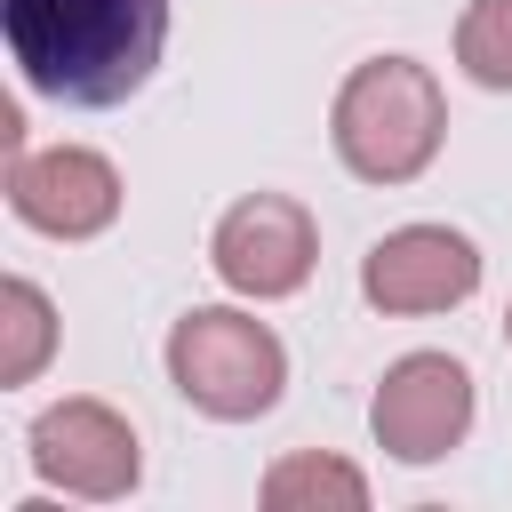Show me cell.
<instances>
[{"mask_svg":"<svg viewBox=\"0 0 512 512\" xmlns=\"http://www.w3.org/2000/svg\"><path fill=\"white\" fill-rule=\"evenodd\" d=\"M0 32L24 88L104 112L152 80L168 48V0H0Z\"/></svg>","mask_w":512,"mask_h":512,"instance_id":"cell-1","label":"cell"},{"mask_svg":"<svg viewBox=\"0 0 512 512\" xmlns=\"http://www.w3.org/2000/svg\"><path fill=\"white\" fill-rule=\"evenodd\" d=\"M328 136H336V160L360 176V184H416L448 136V104H440V80L416 64V56H368L352 64V80L336 88V112H328Z\"/></svg>","mask_w":512,"mask_h":512,"instance_id":"cell-2","label":"cell"},{"mask_svg":"<svg viewBox=\"0 0 512 512\" xmlns=\"http://www.w3.org/2000/svg\"><path fill=\"white\" fill-rule=\"evenodd\" d=\"M168 384H176L200 416L248 424V416H264V408L280 400V384H288V344H280L264 320L232 312V304H200V312H184V320L168 328Z\"/></svg>","mask_w":512,"mask_h":512,"instance_id":"cell-3","label":"cell"},{"mask_svg":"<svg viewBox=\"0 0 512 512\" xmlns=\"http://www.w3.org/2000/svg\"><path fill=\"white\" fill-rule=\"evenodd\" d=\"M312 256H320V232H312L304 200H288V192H248V200H232V208L216 216V232H208L216 280H224L232 296H256V304L296 296V288L312 280Z\"/></svg>","mask_w":512,"mask_h":512,"instance_id":"cell-4","label":"cell"},{"mask_svg":"<svg viewBox=\"0 0 512 512\" xmlns=\"http://www.w3.org/2000/svg\"><path fill=\"white\" fill-rule=\"evenodd\" d=\"M368 432L400 464H440L472 432V376H464V360H448V352L392 360L376 400H368Z\"/></svg>","mask_w":512,"mask_h":512,"instance_id":"cell-5","label":"cell"},{"mask_svg":"<svg viewBox=\"0 0 512 512\" xmlns=\"http://www.w3.org/2000/svg\"><path fill=\"white\" fill-rule=\"evenodd\" d=\"M32 472L56 480L64 496L120 504L144 480V456H136V432H128L120 408H104V400H56V408L32 416Z\"/></svg>","mask_w":512,"mask_h":512,"instance_id":"cell-6","label":"cell"},{"mask_svg":"<svg viewBox=\"0 0 512 512\" xmlns=\"http://www.w3.org/2000/svg\"><path fill=\"white\" fill-rule=\"evenodd\" d=\"M8 208H16V224L48 232V240H96L120 216V168L88 144L8 152Z\"/></svg>","mask_w":512,"mask_h":512,"instance_id":"cell-7","label":"cell"},{"mask_svg":"<svg viewBox=\"0 0 512 512\" xmlns=\"http://www.w3.org/2000/svg\"><path fill=\"white\" fill-rule=\"evenodd\" d=\"M480 288V248L448 224H400L360 256V296L376 312H448Z\"/></svg>","mask_w":512,"mask_h":512,"instance_id":"cell-8","label":"cell"},{"mask_svg":"<svg viewBox=\"0 0 512 512\" xmlns=\"http://www.w3.org/2000/svg\"><path fill=\"white\" fill-rule=\"evenodd\" d=\"M264 504L272 512H320V504L328 512H360L368 504V472L328 456V448H296V456H280L264 472Z\"/></svg>","mask_w":512,"mask_h":512,"instance_id":"cell-9","label":"cell"},{"mask_svg":"<svg viewBox=\"0 0 512 512\" xmlns=\"http://www.w3.org/2000/svg\"><path fill=\"white\" fill-rule=\"evenodd\" d=\"M56 352V304L16 272L0 280V384H32Z\"/></svg>","mask_w":512,"mask_h":512,"instance_id":"cell-10","label":"cell"},{"mask_svg":"<svg viewBox=\"0 0 512 512\" xmlns=\"http://www.w3.org/2000/svg\"><path fill=\"white\" fill-rule=\"evenodd\" d=\"M456 64L480 88H512V0H472L456 16Z\"/></svg>","mask_w":512,"mask_h":512,"instance_id":"cell-11","label":"cell"},{"mask_svg":"<svg viewBox=\"0 0 512 512\" xmlns=\"http://www.w3.org/2000/svg\"><path fill=\"white\" fill-rule=\"evenodd\" d=\"M504 344H512V304H504Z\"/></svg>","mask_w":512,"mask_h":512,"instance_id":"cell-12","label":"cell"}]
</instances>
